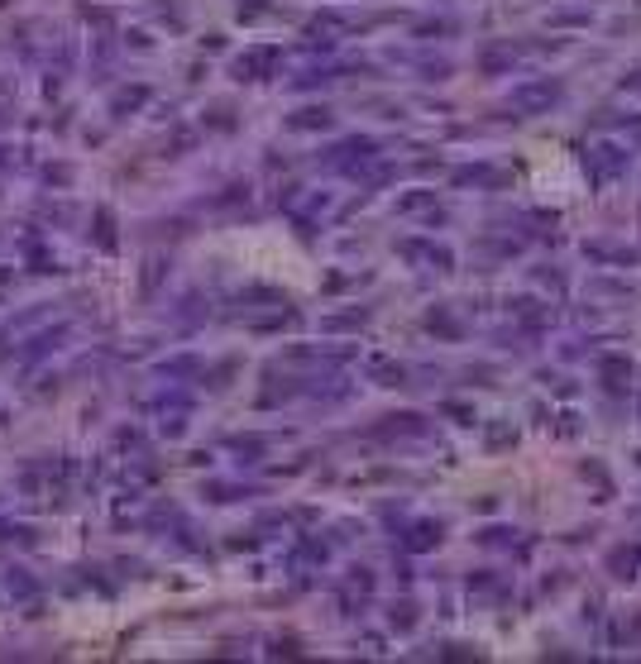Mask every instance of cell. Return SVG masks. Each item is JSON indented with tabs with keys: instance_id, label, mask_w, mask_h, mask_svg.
I'll return each instance as SVG.
<instances>
[{
	"instance_id": "1",
	"label": "cell",
	"mask_w": 641,
	"mask_h": 664,
	"mask_svg": "<svg viewBox=\"0 0 641 664\" xmlns=\"http://www.w3.org/2000/svg\"><path fill=\"white\" fill-rule=\"evenodd\" d=\"M555 96H560V82L545 77V82H532V87H517V91H512V105L532 115V110H541V105H550Z\"/></svg>"
},
{
	"instance_id": "2",
	"label": "cell",
	"mask_w": 641,
	"mask_h": 664,
	"mask_svg": "<svg viewBox=\"0 0 641 664\" xmlns=\"http://www.w3.org/2000/svg\"><path fill=\"white\" fill-rule=\"evenodd\" d=\"M325 120H330L325 110H302V115L292 120V129H316V124H325Z\"/></svg>"
}]
</instances>
